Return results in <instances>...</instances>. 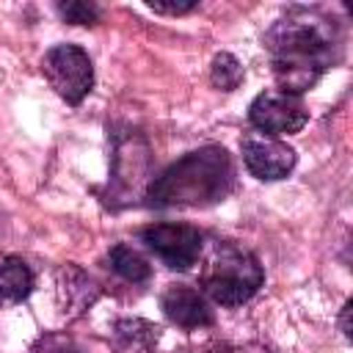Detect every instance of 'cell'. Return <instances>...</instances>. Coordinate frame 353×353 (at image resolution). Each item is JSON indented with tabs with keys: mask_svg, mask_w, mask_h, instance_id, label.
Segmentation results:
<instances>
[{
	"mask_svg": "<svg viewBox=\"0 0 353 353\" xmlns=\"http://www.w3.org/2000/svg\"><path fill=\"white\" fill-rule=\"evenodd\" d=\"M265 50L284 94L309 91L342 58V28L317 6H292L265 33Z\"/></svg>",
	"mask_w": 353,
	"mask_h": 353,
	"instance_id": "1",
	"label": "cell"
},
{
	"mask_svg": "<svg viewBox=\"0 0 353 353\" xmlns=\"http://www.w3.org/2000/svg\"><path fill=\"white\" fill-rule=\"evenodd\" d=\"M234 188V163L232 154L207 143L182 154L163 174H157L146 188L149 207L171 210V207H210L223 201Z\"/></svg>",
	"mask_w": 353,
	"mask_h": 353,
	"instance_id": "2",
	"label": "cell"
},
{
	"mask_svg": "<svg viewBox=\"0 0 353 353\" xmlns=\"http://www.w3.org/2000/svg\"><path fill=\"white\" fill-rule=\"evenodd\" d=\"M265 284V270L259 259L229 240H218L207 254L201 268V290L218 306H240L251 301Z\"/></svg>",
	"mask_w": 353,
	"mask_h": 353,
	"instance_id": "3",
	"label": "cell"
},
{
	"mask_svg": "<svg viewBox=\"0 0 353 353\" xmlns=\"http://www.w3.org/2000/svg\"><path fill=\"white\" fill-rule=\"evenodd\" d=\"M146 176H149V143H146V138L132 127L113 132V171H110L105 199L113 207L135 201L141 196Z\"/></svg>",
	"mask_w": 353,
	"mask_h": 353,
	"instance_id": "4",
	"label": "cell"
},
{
	"mask_svg": "<svg viewBox=\"0 0 353 353\" xmlns=\"http://www.w3.org/2000/svg\"><path fill=\"white\" fill-rule=\"evenodd\" d=\"M41 72L66 105H80L94 88V63L77 44H55L41 58Z\"/></svg>",
	"mask_w": 353,
	"mask_h": 353,
	"instance_id": "5",
	"label": "cell"
},
{
	"mask_svg": "<svg viewBox=\"0 0 353 353\" xmlns=\"http://www.w3.org/2000/svg\"><path fill=\"white\" fill-rule=\"evenodd\" d=\"M248 121L270 135H292L301 132L309 121V110L301 102V97L284 94V91H262L248 105Z\"/></svg>",
	"mask_w": 353,
	"mask_h": 353,
	"instance_id": "6",
	"label": "cell"
},
{
	"mask_svg": "<svg viewBox=\"0 0 353 353\" xmlns=\"http://www.w3.org/2000/svg\"><path fill=\"white\" fill-rule=\"evenodd\" d=\"M141 240L171 270H188L201 256V232L188 223H152L141 229Z\"/></svg>",
	"mask_w": 353,
	"mask_h": 353,
	"instance_id": "7",
	"label": "cell"
},
{
	"mask_svg": "<svg viewBox=\"0 0 353 353\" xmlns=\"http://www.w3.org/2000/svg\"><path fill=\"white\" fill-rule=\"evenodd\" d=\"M243 149V163L245 168L265 182H276L284 179L292 168H295V149L287 146L279 138H268V135H248L240 143Z\"/></svg>",
	"mask_w": 353,
	"mask_h": 353,
	"instance_id": "8",
	"label": "cell"
},
{
	"mask_svg": "<svg viewBox=\"0 0 353 353\" xmlns=\"http://www.w3.org/2000/svg\"><path fill=\"white\" fill-rule=\"evenodd\" d=\"M163 314L179 328H204L212 325V309L204 295L188 284H171L160 295Z\"/></svg>",
	"mask_w": 353,
	"mask_h": 353,
	"instance_id": "9",
	"label": "cell"
},
{
	"mask_svg": "<svg viewBox=\"0 0 353 353\" xmlns=\"http://www.w3.org/2000/svg\"><path fill=\"white\" fill-rule=\"evenodd\" d=\"M55 284H58L61 309H63L66 314H80V312H85V309L97 301V295H99V287H97V284L91 281V276H88L83 268H77V265H63V268L58 270Z\"/></svg>",
	"mask_w": 353,
	"mask_h": 353,
	"instance_id": "10",
	"label": "cell"
},
{
	"mask_svg": "<svg viewBox=\"0 0 353 353\" xmlns=\"http://www.w3.org/2000/svg\"><path fill=\"white\" fill-rule=\"evenodd\" d=\"M113 353H152L160 342V325L143 317H121L110 331Z\"/></svg>",
	"mask_w": 353,
	"mask_h": 353,
	"instance_id": "11",
	"label": "cell"
},
{
	"mask_svg": "<svg viewBox=\"0 0 353 353\" xmlns=\"http://www.w3.org/2000/svg\"><path fill=\"white\" fill-rule=\"evenodd\" d=\"M33 292V270L25 259L6 254L0 256V309L22 303Z\"/></svg>",
	"mask_w": 353,
	"mask_h": 353,
	"instance_id": "12",
	"label": "cell"
},
{
	"mask_svg": "<svg viewBox=\"0 0 353 353\" xmlns=\"http://www.w3.org/2000/svg\"><path fill=\"white\" fill-rule=\"evenodd\" d=\"M108 262H110L113 273H119L130 284H146L152 279V265L146 262V256L141 251H135L132 245H127V243L113 245L110 254H108Z\"/></svg>",
	"mask_w": 353,
	"mask_h": 353,
	"instance_id": "13",
	"label": "cell"
},
{
	"mask_svg": "<svg viewBox=\"0 0 353 353\" xmlns=\"http://www.w3.org/2000/svg\"><path fill=\"white\" fill-rule=\"evenodd\" d=\"M243 66H240V61L234 58V55H229V52H218L215 58H212V63H210V80H212V85L215 88H221V91H234L240 83H243Z\"/></svg>",
	"mask_w": 353,
	"mask_h": 353,
	"instance_id": "14",
	"label": "cell"
},
{
	"mask_svg": "<svg viewBox=\"0 0 353 353\" xmlns=\"http://www.w3.org/2000/svg\"><path fill=\"white\" fill-rule=\"evenodd\" d=\"M55 11L72 22V25H94L99 19V8L94 3H80V0H69V3H58Z\"/></svg>",
	"mask_w": 353,
	"mask_h": 353,
	"instance_id": "15",
	"label": "cell"
},
{
	"mask_svg": "<svg viewBox=\"0 0 353 353\" xmlns=\"http://www.w3.org/2000/svg\"><path fill=\"white\" fill-rule=\"evenodd\" d=\"M152 11H157V14H171V17H179V14H188V11H193L199 3L196 0H149L146 3Z\"/></svg>",
	"mask_w": 353,
	"mask_h": 353,
	"instance_id": "16",
	"label": "cell"
},
{
	"mask_svg": "<svg viewBox=\"0 0 353 353\" xmlns=\"http://www.w3.org/2000/svg\"><path fill=\"white\" fill-rule=\"evenodd\" d=\"M36 353H83V350H77L72 342H66L61 336H50V339L41 342V347Z\"/></svg>",
	"mask_w": 353,
	"mask_h": 353,
	"instance_id": "17",
	"label": "cell"
},
{
	"mask_svg": "<svg viewBox=\"0 0 353 353\" xmlns=\"http://www.w3.org/2000/svg\"><path fill=\"white\" fill-rule=\"evenodd\" d=\"M232 353H270V350L262 345H243V347H234Z\"/></svg>",
	"mask_w": 353,
	"mask_h": 353,
	"instance_id": "18",
	"label": "cell"
},
{
	"mask_svg": "<svg viewBox=\"0 0 353 353\" xmlns=\"http://www.w3.org/2000/svg\"><path fill=\"white\" fill-rule=\"evenodd\" d=\"M347 314H350V301L345 303V309H342V334L345 336H350V325H347Z\"/></svg>",
	"mask_w": 353,
	"mask_h": 353,
	"instance_id": "19",
	"label": "cell"
}]
</instances>
